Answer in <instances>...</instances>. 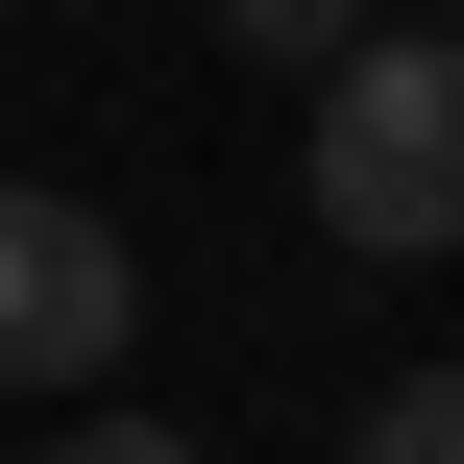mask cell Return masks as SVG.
I'll use <instances>...</instances> for the list:
<instances>
[{
  "mask_svg": "<svg viewBox=\"0 0 464 464\" xmlns=\"http://www.w3.org/2000/svg\"><path fill=\"white\" fill-rule=\"evenodd\" d=\"M343 464H464V367H416V392H367V440Z\"/></svg>",
  "mask_w": 464,
  "mask_h": 464,
  "instance_id": "3957f363",
  "label": "cell"
},
{
  "mask_svg": "<svg viewBox=\"0 0 464 464\" xmlns=\"http://www.w3.org/2000/svg\"><path fill=\"white\" fill-rule=\"evenodd\" d=\"M220 24H245L269 73H343V49H367V0H220Z\"/></svg>",
  "mask_w": 464,
  "mask_h": 464,
  "instance_id": "277c9868",
  "label": "cell"
},
{
  "mask_svg": "<svg viewBox=\"0 0 464 464\" xmlns=\"http://www.w3.org/2000/svg\"><path fill=\"white\" fill-rule=\"evenodd\" d=\"M122 343H147L122 220H98V196H49V171H0V392H98Z\"/></svg>",
  "mask_w": 464,
  "mask_h": 464,
  "instance_id": "7a4b0ae2",
  "label": "cell"
},
{
  "mask_svg": "<svg viewBox=\"0 0 464 464\" xmlns=\"http://www.w3.org/2000/svg\"><path fill=\"white\" fill-rule=\"evenodd\" d=\"M318 245H367V269L464 245V24H367L318 73Z\"/></svg>",
  "mask_w": 464,
  "mask_h": 464,
  "instance_id": "6da1fadb",
  "label": "cell"
},
{
  "mask_svg": "<svg viewBox=\"0 0 464 464\" xmlns=\"http://www.w3.org/2000/svg\"><path fill=\"white\" fill-rule=\"evenodd\" d=\"M49 464H196V440H147V416H98V440H49Z\"/></svg>",
  "mask_w": 464,
  "mask_h": 464,
  "instance_id": "5b68a950",
  "label": "cell"
}]
</instances>
